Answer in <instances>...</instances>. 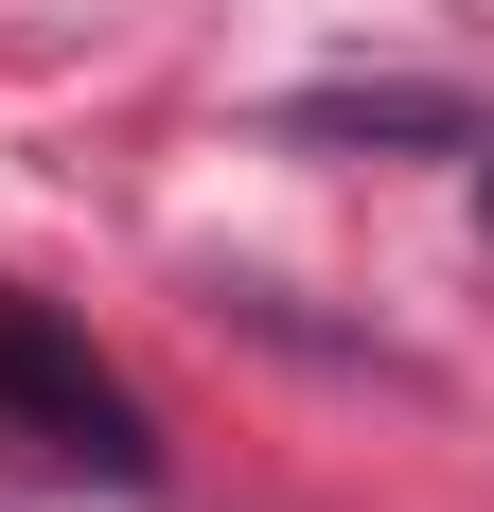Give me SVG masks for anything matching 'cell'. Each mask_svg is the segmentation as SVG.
<instances>
[{"instance_id":"obj_1","label":"cell","mask_w":494,"mask_h":512,"mask_svg":"<svg viewBox=\"0 0 494 512\" xmlns=\"http://www.w3.org/2000/svg\"><path fill=\"white\" fill-rule=\"evenodd\" d=\"M0 424H36L53 460L124 477V495L159 477V442H142V389H124V371H106L71 318H36V301H0Z\"/></svg>"},{"instance_id":"obj_2","label":"cell","mask_w":494,"mask_h":512,"mask_svg":"<svg viewBox=\"0 0 494 512\" xmlns=\"http://www.w3.org/2000/svg\"><path fill=\"white\" fill-rule=\"evenodd\" d=\"M477 212H494V159H477Z\"/></svg>"}]
</instances>
